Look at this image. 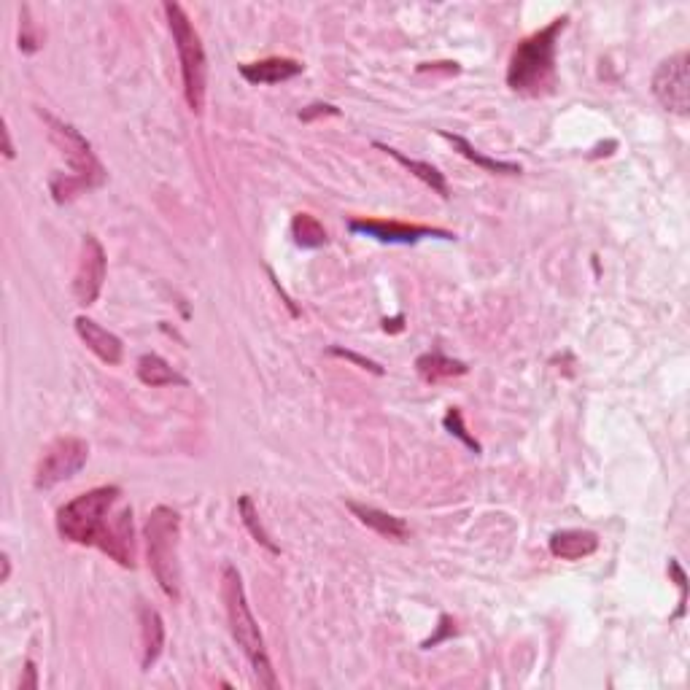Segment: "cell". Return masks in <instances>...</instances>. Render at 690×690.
Returning a JSON list of instances; mask_svg holds the SVG:
<instances>
[{"label":"cell","mask_w":690,"mask_h":690,"mask_svg":"<svg viewBox=\"0 0 690 690\" xmlns=\"http://www.w3.org/2000/svg\"><path fill=\"white\" fill-rule=\"evenodd\" d=\"M329 356H340V359H348V362L359 364L362 370L367 372H375V375H383V367L378 362H372V359H367V356H359L354 354V351H348V348H340V345H329L327 348Z\"/></svg>","instance_id":"25"},{"label":"cell","mask_w":690,"mask_h":690,"mask_svg":"<svg viewBox=\"0 0 690 690\" xmlns=\"http://www.w3.org/2000/svg\"><path fill=\"white\" fill-rule=\"evenodd\" d=\"M143 540H146L151 575L160 583L162 593L178 602L181 599V556H178L181 515L173 507L157 505L146 518Z\"/></svg>","instance_id":"4"},{"label":"cell","mask_w":690,"mask_h":690,"mask_svg":"<svg viewBox=\"0 0 690 690\" xmlns=\"http://www.w3.org/2000/svg\"><path fill=\"white\" fill-rule=\"evenodd\" d=\"M416 370L426 383H440L448 381V378L467 375L469 367L464 362H459V359H448V356H443L440 351H429V354L418 356Z\"/></svg>","instance_id":"19"},{"label":"cell","mask_w":690,"mask_h":690,"mask_svg":"<svg viewBox=\"0 0 690 690\" xmlns=\"http://www.w3.org/2000/svg\"><path fill=\"white\" fill-rule=\"evenodd\" d=\"M375 149L386 151L391 160H397L402 168L410 170V173H413L418 181H424V184L429 186V189H434V192L443 197V200H448V197H451V192H448V181H445L443 173L434 168V165H429V162H421V160H413V157H407V154H402V151L394 149V146H389V143L375 141Z\"/></svg>","instance_id":"18"},{"label":"cell","mask_w":690,"mask_h":690,"mask_svg":"<svg viewBox=\"0 0 690 690\" xmlns=\"http://www.w3.org/2000/svg\"><path fill=\"white\" fill-rule=\"evenodd\" d=\"M87 459V440H81V437H57V440L46 445L41 459H38L33 486L38 491H49V488L60 486L65 480H71L76 472H81Z\"/></svg>","instance_id":"7"},{"label":"cell","mask_w":690,"mask_h":690,"mask_svg":"<svg viewBox=\"0 0 690 690\" xmlns=\"http://www.w3.org/2000/svg\"><path fill=\"white\" fill-rule=\"evenodd\" d=\"M168 17L170 36L176 41L178 60H181V79H184V98L189 111L203 114L205 92H208V60H205L203 41L192 25V19L178 3L162 6Z\"/></svg>","instance_id":"5"},{"label":"cell","mask_w":690,"mask_h":690,"mask_svg":"<svg viewBox=\"0 0 690 690\" xmlns=\"http://www.w3.org/2000/svg\"><path fill=\"white\" fill-rule=\"evenodd\" d=\"M27 669V680L19 682V688H38V680H36V664L33 661H27L25 664Z\"/></svg>","instance_id":"29"},{"label":"cell","mask_w":690,"mask_h":690,"mask_svg":"<svg viewBox=\"0 0 690 690\" xmlns=\"http://www.w3.org/2000/svg\"><path fill=\"white\" fill-rule=\"evenodd\" d=\"M569 17H556L548 27H542L513 49L510 65H507V87L526 95L540 98L556 84V49L558 36L567 30Z\"/></svg>","instance_id":"2"},{"label":"cell","mask_w":690,"mask_h":690,"mask_svg":"<svg viewBox=\"0 0 690 690\" xmlns=\"http://www.w3.org/2000/svg\"><path fill=\"white\" fill-rule=\"evenodd\" d=\"M38 114H41V119H44L46 127H49V138H52V143L60 149L65 162H68L71 176L76 178L87 192L89 189L103 186V181H106V168H103V162L98 160V154L92 151V143H89L73 124L62 122V119H57V116L44 111V108H38Z\"/></svg>","instance_id":"6"},{"label":"cell","mask_w":690,"mask_h":690,"mask_svg":"<svg viewBox=\"0 0 690 690\" xmlns=\"http://www.w3.org/2000/svg\"><path fill=\"white\" fill-rule=\"evenodd\" d=\"M448 634H453L451 618H448V615H443V618H440V631H437V634H434L432 639H426L424 647H434V645H437V642H440V639L448 637Z\"/></svg>","instance_id":"27"},{"label":"cell","mask_w":690,"mask_h":690,"mask_svg":"<svg viewBox=\"0 0 690 690\" xmlns=\"http://www.w3.org/2000/svg\"><path fill=\"white\" fill-rule=\"evenodd\" d=\"M340 111H337L335 106H329V103H313V106L302 108L300 111V119L302 122H313V119H319V116H337Z\"/></svg>","instance_id":"26"},{"label":"cell","mask_w":690,"mask_h":690,"mask_svg":"<svg viewBox=\"0 0 690 690\" xmlns=\"http://www.w3.org/2000/svg\"><path fill=\"white\" fill-rule=\"evenodd\" d=\"M19 49H22V54H36L41 49V33L30 17V6L19 9Z\"/></svg>","instance_id":"22"},{"label":"cell","mask_w":690,"mask_h":690,"mask_svg":"<svg viewBox=\"0 0 690 690\" xmlns=\"http://www.w3.org/2000/svg\"><path fill=\"white\" fill-rule=\"evenodd\" d=\"M0 135H3V154H6V160H14V143H11V133H9V124L3 122V130H0Z\"/></svg>","instance_id":"28"},{"label":"cell","mask_w":690,"mask_h":690,"mask_svg":"<svg viewBox=\"0 0 690 690\" xmlns=\"http://www.w3.org/2000/svg\"><path fill=\"white\" fill-rule=\"evenodd\" d=\"M76 332H79L81 343L87 345L89 351L98 356L100 362L111 364V367L122 362V340H119L114 332H108L106 327H100L98 321L87 319V316H79V319H76Z\"/></svg>","instance_id":"11"},{"label":"cell","mask_w":690,"mask_h":690,"mask_svg":"<svg viewBox=\"0 0 690 690\" xmlns=\"http://www.w3.org/2000/svg\"><path fill=\"white\" fill-rule=\"evenodd\" d=\"M222 599L224 607H227L232 639L238 642V647L248 658V664L254 669V677H257L262 688L275 690L278 688V677H275L273 661H270V653H267L265 637L259 631L254 612L248 607L243 577H240L238 567H232V564H224L222 569Z\"/></svg>","instance_id":"3"},{"label":"cell","mask_w":690,"mask_h":690,"mask_svg":"<svg viewBox=\"0 0 690 690\" xmlns=\"http://www.w3.org/2000/svg\"><path fill=\"white\" fill-rule=\"evenodd\" d=\"M3 575H0V583H9V577H11V558H9V553H3Z\"/></svg>","instance_id":"30"},{"label":"cell","mask_w":690,"mask_h":690,"mask_svg":"<svg viewBox=\"0 0 690 690\" xmlns=\"http://www.w3.org/2000/svg\"><path fill=\"white\" fill-rule=\"evenodd\" d=\"M440 135H443L445 141L453 143V149L459 151L464 160H469L472 165H478L480 170H486V173H494V176H521L523 168L518 165V162H507V160H494V157H486L483 151H478L472 143L467 141V138H461V135L456 133H448V130H440Z\"/></svg>","instance_id":"16"},{"label":"cell","mask_w":690,"mask_h":690,"mask_svg":"<svg viewBox=\"0 0 690 690\" xmlns=\"http://www.w3.org/2000/svg\"><path fill=\"white\" fill-rule=\"evenodd\" d=\"M348 232L367 235V238L381 240V243H402V246H413L424 238L453 240V232L448 230H437V227H426V224L394 222V219H351Z\"/></svg>","instance_id":"10"},{"label":"cell","mask_w":690,"mask_h":690,"mask_svg":"<svg viewBox=\"0 0 690 690\" xmlns=\"http://www.w3.org/2000/svg\"><path fill=\"white\" fill-rule=\"evenodd\" d=\"M138 378L149 389H162V386H189V378L181 375L176 367H170L160 354H143L138 359Z\"/></svg>","instance_id":"17"},{"label":"cell","mask_w":690,"mask_h":690,"mask_svg":"<svg viewBox=\"0 0 690 690\" xmlns=\"http://www.w3.org/2000/svg\"><path fill=\"white\" fill-rule=\"evenodd\" d=\"M550 553L561 561H580L593 556L599 550V534L588 529H564L556 531L548 542Z\"/></svg>","instance_id":"13"},{"label":"cell","mask_w":690,"mask_h":690,"mask_svg":"<svg viewBox=\"0 0 690 690\" xmlns=\"http://www.w3.org/2000/svg\"><path fill=\"white\" fill-rule=\"evenodd\" d=\"M106 248L95 235H84L81 240V254L79 265H76V275H73V297L76 305L89 308L95 305L106 284Z\"/></svg>","instance_id":"9"},{"label":"cell","mask_w":690,"mask_h":690,"mask_svg":"<svg viewBox=\"0 0 690 690\" xmlns=\"http://www.w3.org/2000/svg\"><path fill=\"white\" fill-rule=\"evenodd\" d=\"M141 645L143 672H151V666L160 661L162 650H165V620L154 607H141Z\"/></svg>","instance_id":"14"},{"label":"cell","mask_w":690,"mask_h":690,"mask_svg":"<svg viewBox=\"0 0 690 690\" xmlns=\"http://www.w3.org/2000/svg\"><path fill=\"white\" fill-rule=\"evenodd\" d=\"M688 52L672 54L658 65L653 73V95L669 114H690V81H688Z\"/></svg>","instance_id":"8"},{"label":"cell","mask_w":690,"mask_h":690,"mask_svg":"<svg viewBox=\"0 0 690 690\" xmlns=\"http://www.w3.org/2000/svg\"><path fill=\"white\" fill-rule=\"evenodd\" d=\"M49 189H52V197L57 203H71L81 192H87L71 173H54L52 181H49Z\"/></svg>","instance_id":"23"},{"label":"cell","mask_w":690,"mask_h":690,"mask_svg":"<svg viewBox=\"0 0 690 690\" xmlns=\"http://www.w3.org/2000/svg\"><path fill=\"white\" fill-rule=\"evenodd\" d=\"M122 488L98 486L76 496L57 510L62 540L84 548H98L124 569L135 567L133 507L124 505Z\"/></svg>","instance_id":"1"},{"label":"cell","mask_w":690,"mask_h":690,"mask_svg":"<svg viewBox=\"0 0 690 690\" xmlns=\"http://www.w3.org/2000/svg\"><path fill=\"white\" fill-rule=\"evenodd\" d=\"M443 424H445V429L451 434H456L459 437L461 443L467 445L469 451H475V453H480V443L472 437V434L467 432V426H464V418H461V410L459 407H451L448 413H445V418H443Z\"/></svg>","instance_id":"24"},{"label":"cell","mask_w":690,"mask_h":690,"mask_svg":"<svg viewBox=\"0 0 690 690\" xmlns=\"http://www.w3.org/2000/svg\"><path fill=\"white\" fill-rule=\"evenodd\" d=\"M300 60H292V57H267V60H257V62H246L240 65V76L248 81V84H281V81H289L294 76L302 73Z\"/></svg>","instance_id":"12"},{"label":"cell","mask_w":690,"mask_h":690,"mask_svg":"<svg viewBox=\"0 0 690 690\" xmlns=\"http://www.w3.org/2000/svg\"><path fill=\"white\" fill-rule=\"evenodd\" d=\"M238 510H240V521H243V526L248 529V534H251V537H254L262 548L270 550L273 556H281V548L275 545L273 537L267 534V529L262 526V521H259V513H257V507H254V502H251V496L248 494L240 496Z\"/></svg>","instance_id":"21"},{"label":"cell","mask_w":690,"mask_h":690,"mask_svg":"<svg viewBox=\"0 0 690 690\" xmlns=\"http://www.w3.org/2000/svg\"><path fill=\"white\" fill-rule=\"evenodd\" d=\"M345 507H348V510H351V513H354L356 518L367 526V529H372L375 534H381V537H386V540L402 542V540H407V534H410V529H407V523L402 521V518H397V515H391V513H383V510H378V507L359 505V502H345Z\"/></svg>","instance_id":"15"},{"label":"cell","mask_w":690,"mask_h":690,"mask_svg":"<svg viewBox=\"0 0 690 690\" xmlns=\"http://www.w3.org/2000/svg\"><path fill=\"white\" fill-rule=\"evenodd\" d=\"M292 238L300 248L327 246V230L313 213H297L292 219Z\"/></svg>","instance_id":"20"}]
</instances>
